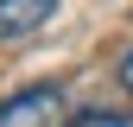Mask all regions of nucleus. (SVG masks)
Instances as JSON below:
<instances>
[{
    "label": "nucleus",
    "instance_id": "7ed1b4c3",
    "mask_svg": "<svg viewBox=\"0 0 133 127\" xmlns=\"http://www.w3.org/2000/svg\"><path fill=\"white\" fill-rule=\"evenodd\" d=\"M63 127H133V121L121 115V108H82V115H70Z\"/></svg>",
    "mask_w": 133,
    "mask_h": 127
},
{
    "label": "nucleus",
    "instance_id": "f03ea898",
    "mask_svg": "<svg viewBox=\"0 0 133 127\" xmlns=\"http://www.w3.org/2000/svg\"><path fill=\"white\" fill-rule=\"evenodd\" d=\"M57 7H63V0H0V45H13V38H25V32H38Z\"/></svg>",
    "mask_w": 133,
    "mask_h": 127
},
{
    "label": "nucleus",
    "instance_id": "20e7f679",
    "mask_svg": "<svg viewBox=\"0 0 133 127\" xmlns=\"http://www.w3.org/2000/svg\"><path fill=\"white\" fill-rule=\"evenodd\" d=\"M121 89H127V95H133V51H127V57H121Z\"/></svg>",
    "mask_w": 133,
    "mask_h": 127
},
{
    "label": "nucleus",
    "instance_id": "f257e3e1",
    "mask_svg": "<svg viewBox=\"0 0 133 127\" xmlns=\"http://www.w3.org/2000/svg\"><path fill=\"white\" fill-rule=\"evenodd\" d=\"M57 108H63V83H32L0 102V127H51Z\"/></svg>",
    "mask_w": 133,
    "mask_h": 127
}]
</instances>
